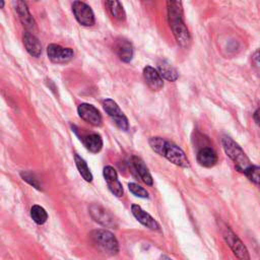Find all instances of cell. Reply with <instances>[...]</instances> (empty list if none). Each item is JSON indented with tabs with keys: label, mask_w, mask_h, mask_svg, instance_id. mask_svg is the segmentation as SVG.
<instances>
[{
	"label": "cell",
	"mask_w": 260,
	"mask_h": 260,
	"mask_svg": "<svg viewBox=\"0 0 260 260\" xmlns=\"http://www.w3.org/2000/svg\"><path fill=\"white\" fill-rule=\"evenodd\" d=\"M168 18L173 35L179 46L188 48L191 43V36L184 22L181 0H168Z\"/></svg>",
	"instance_id": "cell-1"
},
{
	"label": "cell",
	"mask_w": 260,
	"mask_h": 260,
	"mask_svg": "<svg viewBox=\"0 0 260 260\" xmlns=\"http://www.w3.org/2000/svg\"><path fill=\"white\" fill-rule=\"evenodd\" d=\"M150 148L157 154L166 157L172 164L181 168H190V161L184 150L177 144L162 137H151L148 141Z\"/></svg>",
	"instance_id": "cell-2"
},
{
	"label": "cell",
	"mask_w": 260,
	"mask_h": 260,
	"mask_svg": "<svg viewBox=\"0 0 260 260\" xmlns=\"http://www.w3.org/2000/svg\"><path fill=\"white\" fill-rule=\"evenodd\" d=\"M221 143L225 153L234 161L237 171L244 173L250 166H252L249 157L246 155L242 147L231 137L223 136L221 139Z\"/></svg>",
	"instance_id": "cell-3"
},
{
	"label": "cell",
	"mask_w": 260,
	"mask_h": 260,
	"mask_svg": "<svg viewBox=\"0 0 260 260\" xmlns=\"http://www.w3.org/2000/svg\"><path fill=\"white\" fill-rule=\"evenodd\" d=\"M89 238L92 244L102 252L109 255H116L119 252V244L110 231L107 230H94L89 234Z\"/></svg>",
	"instance_id": "cell-4"
},
{
	"label": "cell",
	"mask_w": 260,
	"mask_h": 260,
	"mask_svg": "<svg viewBox=\"0 0 260 260\" xmlns=\"http://www.w3.org/2000/svg\"><path fill=\"white\" fill-rule=\"evenodd\" d=\"M103 107L105 112L112 118V120L121 130L127 131L129 129L128 119L115 101H113L112 99H106L103 102Z\"/></svg>",
	"instance_id": "cell-5"
},
{
	"label": "cell",
	"mask_w": 260,
	"mask_h": 260,
	"mask_svg": "<svg viewBox=\"0 0 260 260\" xmlns=\"http://www.w3.org/2000/svg\"><path fill=\"white\" fill-rule=\"evenodd\" d=\"M222 237L226 244L230 246L234 254L240 259H250L249 253L243 242L239 239V237L229 228L224 226L222 230Z\"/></svg>",
	"instance_id": "cell-6"
},
{
	"label": "cell",
	"mask_w": 260,
	"mask_h": 260,
	"mask_svg": "<svg viewBox=\"0 0 260 260\" xmlns=\"http://www.w3.org/2000/svg\"><path fill=\"white\" fill-rule=\"evenodd\" d=\"M72 11L76 20L84 26H91L94 24V14L90 6L82 1L76 0L72 4Z\"/></svg>",
	"instance_id": "cell-7"
},
{
	"label": "cell",
	"mask_w": 260,
	"mask_h": 260,
	"mask_svg": "<svg viewBox=\"0 0 260 260\" xmlns=\"http://www.w3.org/2000/svg\"><path fill=\"white\" fill-rule=\"evenodd\" d=\"M77 113H78V116L83 121H85L86 123L92 126L99 127L103 123V118L100 111L90 104H86V103L80 104L77 108Z\"/></svg>",
	"instance_id": "cell-8"
},
{
	"label": "cell",
	"mask_w": 260,
	"mask_h": 260,
	"mask_svg": "<svg viewBox=\"0 0 260 260\" xmlns=\"http://www.w3.org/2000/svg\"><path fill=\"white\" fill-rule=\"evenodd\" d=\"M89 213L92 219L100 224H102L105 228H112L116 229L118 226V223L116 219L110 214L105 208H103L100 205L92 204L89 206Z\"/></svg>",
	"instance_id": "cell-9"
},
{
	"label": "cell",
	"mask_w": 260,
	"mask_h": 260,
	"mask_svg": "<svg viewBox=\"0 0 260 260\" xmlns=\"http://www.w3.org/2000/svg\"><path fill=\"white\" fill-rule=\"evenodd\" d=\"M47 54L49 59L54 63H66L69 62L73 56L74 52L70 48H63L56 44H50L47 48Z\"/></svg>",
	"instance_id": "cell-10"
},
{
	"label": "cell",
	"mask_w": 260,
	"mask_h": 260,
	"mask_svg": "<svg viewBox=\"0 0 260 260\" xmlns=\"http://www.w3.org/2000/svg\"><path fill=\"white\" fill-rule=\"evenodd\" d=\"M103 175H104V178L107 182V185H108L110 191L115 196L122 197L124 194V189H123L122 184L118 180V174H117L116 170L111 166H107L103 170Z\"/></svg>",
	"instance_id": "cell-11"
},
{
	"label": "cell",
	"mask_w": 260,
	"mask_h": 260,
	"mask_svg": "<svg viewBox=\"0 0 260 260\" xmlns=\"http://www.w3.org/2000/svg\"><path fill=\"white\" fill-rule=\"evenodd\" d=\"M14 9L18 15L19 20L23 24V26L27 30L34 29L36 26V22L28 10L26 2L24 0H15L14 1Z\"/></svg>",
	"instance_id": "cell-12"
},
{
	"label": "cell",
	"mask_w": 260,
	"mask_h": 260,
	"mask_svg": "<svg viewBox=\"0 0 260 260\" xmlns=\"http://www.w3.org/2000/svg\"><path fill=\"white\" fill-rule=\"evenodd\" d=\"M131 212L134 215V217L142 223L144 226L148 228L149 230L152 231H158L159 230V224L158 222L146 211H144L139 205L137 204H132L131 205Z\"/></svg>",
	"instance_id": "cell-13"
},
{
	"label": "cell",
	"mask_w": 260,
	"mask_h": 260,
	"mask_svg": "<svg viewBox=\"0 0 260 260\" xmlns=\"http://www.w3.org/2000/svg\"><path fill=\"white\" fill-rule=\"evenodd\" d=\"M143 77L145 83L151 90H159L164 86V78L159 72L151 66H146L143 69Z\"/></svg>",
	"instance_id": "cell-14"
},
{
	"label": "cell",
	"mask_w": 260,
	"mask_h": 260,
	"mask_svg": "<svg viewBox=\"0 0 260 260\" xmlns=\"http://www.w3.org/2000/svg\"><path fill=\"white\" fill-rule=\"evenodd\" d=\"M22 42L27 53L32 57H40L42 55V45L39 39L30 31H24L22 35Z\"/></svg>",
	"instance_id": "cell-15"
},
{
	"label": "cell",
	"mask_w": 260,
	"mask_h": 260,
	"mask_svg": "<svg viewBox=\"0 0 260 260\" xmlns=\"http://www.w3.org/2000/svg\"><path fill=\"white\" fill-rule=\"evenodd\" d=\"M115 51L119 59L125 63H128L132 60L133 57V47L132 44L123 38H120L115 43Z\"/></svg>",
	"instance_id": "cell-16"
},
{
	"label": "cell",
	"mask_w": 260,
	"mask_h": 260,
	"mask_svg": "<svg viewBox=\"0 0 260 260\" xmlns=\"http://www.w3.org/2000/svg\"><path fill=\"white\" fill-rule=\"evenodd\" d=\"M131 162H132L133 169L136 171L137 175L140 177V179L143 181V183H145L148 186H152L153 179H152L147 167L145 166L144 161L140 157L133 155L131 157Z\"/></svg>",
	"instance_id": "cell-17"
},
{
	"label": "cell",
	"mask_w": 260,
	"mask_h": 260,
	"mask_svg": "<svg viewBox=\"0 0 260 260\" xmlns=\"http://www.w3.org/2000/svg\"><path fill=\"white\" fill-rule=\"evenodd\" d=\"M197 161L200 166L211 168L217 162V154L210 147H203L197 153Z\"/></svg>",
	"instance_id": "cell-18"
},
{
	"label": "cell",
	"mask_w": 260,
	"mask_h": 260,
	"mask_svg": "<svg viewBox=\"0 0 260 260\" xmlns=\"http://www.w3.org/2000/svg\"><path fill=\"white\" fill-rule=\"evenodd\" d=\"M157 71L161 75V77L168 81H176L179 78V73L176 68L169 63L167 60H161L158 62Z\"/></svg>",
	"instance_id": "cell-19"
},
{
	"label": "cell",
	"mask_w": 260,
	"mask_h": 260,
	"mask_svg": "<svg viewBox=\"0 0 260 260\" xmlns=\"http://www.w3.org/2000/svg\"><path fill=\"white\" fill-rule=\"evenodd\" d=\"M82 143L85 146V148L92 153H98L103 148V139L101 135L96 133L85 135L82 138Z\"/></svg>",
	"instance_id": "cell-20"
},
{
	"label": "cell",
	"mask_w": 260,
	"mask_h": 260,
	"mask_svg": "<svg viewBox=\"0 0 260 260\" xmlns=\"http://www.w3.org/2000/svg\"><path fill=\"white\" fill-rule=\"evenodd\" d=\"M106 6L111 13V15L118 19V20H124L126 17L124 8L119 0H106Z\"/></svg>",
	"instance_id": "cell-21"
},
{
	"label": "cell",
	"mask_w": 260,
	"mask_h": 260,
	"mask_svg": "<svg viewBox=\"0 0 260 260\" xmlns=\"http://www.w3.org/2000/svg\"><path fill=\"white\" fill-rule=\"evenodd\" d=\"M74 160H75L76 168H77L79 174L81 175V177L86 182H91L92 181V174L89 171V168L87 167V164L85 162V160L81 156H79L78 154L74 155Z\"/></svg>",
	"instance_id": "cell-22"
},
{
	"label": "cell",
	"mask_w": 260,
	"mask_h": 260,
	"mask_svg": "<svg viewBox=\"0 0 260 260\" xmlns=\"http://www.w3.org/2000/svg\"><path fill=\"white\" fill-rule=\"evenodd\" d=\"M30 217L37 224H44L48 219V213L40 205H32L30 208Z\"/></svg>",
	"instance_id": "cell-23"
},
{
	"label": "cell",
	"mask_w": 260,
	"mask_h": 260,
	"mask_svg": "<svg viewBox=\"0 0 260 260\" xmlns=\"http://www.w3.org/2000/svg\"><path fill=\"white\" fill-rule=\"evenodd\" d=\"M245 176L253 183L260 184V167L250 166L245 172Z\"/></svg>",
	"instance_id": "cell-24"
},
{
	"label": "cell",
	"mask_w": 260,
	"mask_h": 260,
	"mask_svg": "<svg viewBox=\"0 0 260 260\" xmlns=\"http://www.w3.org/2000/svg\"><path fill=\"white\" fill-rule=\"evenodd\" d=\"M128 189L130 190V192L137 196V197H140V198H148V192L143 188L141 187L140 185L136 184V183H129L128 184Z\"/></svg>",
	"instance_id": "cell-25"
},
{
	"label": "cell",
	"mask_w": 260,
	"mask_h": 260,
	"mask_svg": "<svg viewBox=\"0 0 260 260\" xmlns=\"http://www.w3.org/2000/svg\"><path fill=\"white\" fill-rule=\"evenodd\" d=\"M20 176H21V178L23 179V181L27 182L29 185H31V186L35 187L36 189H38V190H41V189H42V188H41V185H40V183H39V181H38V179L35 177L34 174H31V173H29V172H21V173H20Z\"/></svg>",
	"instance_id": "cell-26"
},
{
	"label": "cell",
	"mask_w": 260,
	"mask_h": 260,
	"mask_svg": "<svg viewBox=\"0 0 260 260\" xmlns=\"http://www.w3.org/2000/svg\"><path fill=\"white\" fill-rule=\"evenodd\" d=\"M252 61L255 64L256 67L260 69V49H258L253 55H252Z\"/></svg>",
	"instance_id": "cell-27"
},
{
	"label": "cell",
	"mask_w": 260,
	"mask_h": 260,
	"mask_svg": "<svg viewBox=\"0 0 260 260\" xmlns=\"http://www.w3.org/2000/svg\"><path fill=\"white\" fill-rule=\"evenodd\" d=\"M253 119H254L255 123L260 127V109L255 111V113L253 115Z\"/></svg>",
	"instance_id": "cell-28"
}]
</instances>
